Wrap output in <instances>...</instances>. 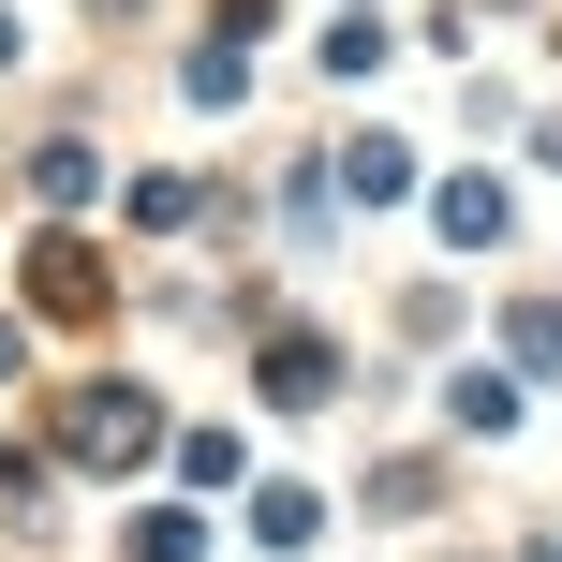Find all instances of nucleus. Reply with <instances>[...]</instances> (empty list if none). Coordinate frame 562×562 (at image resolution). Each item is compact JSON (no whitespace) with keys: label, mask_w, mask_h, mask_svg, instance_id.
<instances>
[{"label":"nucleus","mask_w":562,"mask_h":562,"mask_svg":"<svg viewBox=\"0 0 562 562\" xmlns=\"http://www.w3.org/2000/svg\"><path fill=\"white\" fill-rule=\"evenodd\" d=\"M148 445H164L148 385H89V415H75V459H148Z\"/></svg>","instance_id":"obj_1"},{"label":"nucleus","mask_w":562,"mask_h":562,"mask_svg":"<svg viewBox=\"0 0 562 562\" xmlns=\"http://www.w3.org/2000/svg\"><path fill=\"white\" fill-rule=\"evenodd\" d=\"M326 385H340L326 340H267V400H281V415H296V400H326Z\"/></svg>","instance_id":"obj_2"},{"label":"nucleus","mask_w":562,"mask_h":562,"mask_svg":"<svg viewBox=\"0 0 562 562\" xmlns=\"http://www.w3.org/2000/svg\"><path fill=\"white\" fill-rule=\"evenodd\" d=\"M445 415L474 429V445H504V429H518V385H504V370H459V385H445Z\"/></svg>","instance_id":"obj_3"},{"label":"nucleus","mask_w":562,"mask_h":562,"mask_svg":"<svg viewBox=\"0 0 562 562\" xmlns=\"http://www.w3.org/2000/svg\"><path fill=\"white\" fill-rule=\"evenodd\" d=\"M30 193H45V207H89V193H104V164L59 134V148H30Z\"/></svg>","instance_id":"obj_4"},{"label":"nucleus","mask_w":562,"mask_h":562,"mask_svg":"<svg viewBox=\"0 0 562 562\" xmlns=\"http://www.w3.org/2000/svg\"><path fill=\"white\" fill-rule=\"evenodd\" d=\"M340 178H356V193H370V207H385V193H400V178H415V148H400V134H356V148H340Z\"/></svg>","instance_id":"obj_5"},{"label":"nucleus","mask_w":562,"mask_h":562,"mask_svg":"<svg viewBox=\"0 0 562 562\" xmlns=\"http://www.w3.org/2000/svg\"><path fill=\"white\" fill-rule=\"evenodd\" d=\"M30 281H45V311H89V296H104V281H89V252H75V237H45V252H30Z\"/></svg>","instance_id":"obj_6"},{"label":"nucleus","mask_w":562,"mask_h":562,"mask_svg":"<svg viewBox=\"0 0 562 562\" xmlns=\"http://www.w3.org/2000/svg\"><path fill=\"white\" fill-rule=\"evenodd\" d=\"M193 548H207L193 504H148V518H134V562H193Z\"/></svg>","instance_id":"obj_7"},{"label":"nucleus","mask_w":562,"mask_h":562,"mask_svg":"<svg viewBox=\"0 0 562 562\" xmlns=\"http://www.w3.org/2000/svg\"><path fill=\"white\" fill-rule=\"evenodd\" d=\"M445 237H459V252H488V237H504V193H488V178H459V193H445Z\"/></svg>","instance_id":"obj_8"},{"label":"nucleus","mask_w":562,"mask_h":562,"mask_svg":"<svg viewBox=\"0 0 562 562\" xmlns=\"http://www.w3.org/2000/svg\"><path fill=\"white\" fill-rule=\"evenodd\" d=\"M518 356H533V370H562V296H533V311H518Z\"/></svg>","instance_id":"obj_9"},{"label":"nucleus","mask_w":562,"mask_h":562,"mask_svg":"<svg viewBox=\"0 0 562 562\" xmlns=\"http://www.w3.org/2000/svg\"><path fill=\"white\" fill-rule=\"evenodd\" d=\"M15 356H30V340H15V326H0V385H15Z\"/></svg>","instance_id":"obj_10"},{"label":"nucleus","mask_w":562,"mask_h":562,"mask_svg":"<svg viewBox=\"0 0 562 562\" xmlns=\"http://www.w3.org/2000/svg\"><path fill=\"white\" fill-rule=\"evenodd\" d=\"M0 75H15V15H0Z\"/></svg>","instance_id":"obj_11"},{"label":"nucleus","mask_w":562,"mask_h":562,"mask_svg":"<svg viewBox=\"0 0 562 562\" xmlns=\"http://www.w3.org/2000/svg\"><path fill=\"white\" fill-rule=\"evenodd\" d=\"M533 562H562V548H533Z\"/></svg>","instance_id":"obj_12"}]
</instances>
